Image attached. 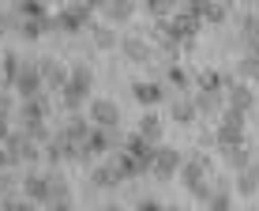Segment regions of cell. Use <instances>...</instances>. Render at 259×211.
<instances>
[{
  "label": "cell",
  "instance_id": "cell-1",
  "mask_svg": "<svg viewBox=\"0 0 259 211\" xmlns=\"http://www.w3.org/2000/svg\"><path fill=\"white\" fill-rule=\"evenodd\" d=\"M210 158L207 155H192V158H184V166H181V185L192 192L199 204H207V200L214 196V185H210Z\"/></svg>",
  "mask_w": 259,
  "mask_h": 211
},
{
  "label": "cell",
  "instance_id": "cell-2",
  "mask_svg": "<svg viewBox=\"0 0 259 211\" xmlns=\"http://www.w3.org/2000/svg\"><path fill=\"white\" fill-rule=\"evenodd\" d=\"M199 15H192V12H177V15H169V19H158V38L165 42V46H188V42H195V34H199Z\"/></svg>",
  "mask_w": 259,
  "mask_h": 211
},
{
  "label": "cell",
  "instance_id": "cell-3",
  "mask_svg": "<svg viewBox=\"0 0 259 211\" xmlns=\"http://www.w3.org/2000/svg\"><path fill=\"white\" fill-rule=\"evenodd\" d=\"M91 91H94V72L87 64H75L64 83V91H60V106H64L68 113H79V106L91 102Z\"/></svg>",
  "mask_w": 259,
  "mask_h": 211
},
{
  "label": "cell",
  "instance_id": "cell-4",
  "mask_svg": "<svg viewBox=\"0 0 259 211\" xmlns=\"http://www.w3.org/2000/svg\"><path fill=\"white\" fill-rule=\"evenodd\" d=\"M124 144V139L117 136V132H109V128H91V136H87L83 139V147H79V162H83V166H91L94 162V158H102V155H109L113 151V147H120Z\"/></svg>",
  "mask_w": 259,
  "mask_h": 211
},
{
  "label": "cell",
  "instance_id": "cell-5",
  "mask_svg": "<svg viewBox=\"0 0 259 211\" xmlns=\"http://www.w3.org/2000/svg\"><path fill=\"white\" fill-rule=\"evenodd\" d=\"M87 26H91V8H87L83 0L64 4L57 15H53V30H57V34H83Z\"/></svg>",
  "mask_w": 259,
  "mask_h": 211
},
{
  "label": "cell",
  "instance_id": "cell-6",
  "mask_svg": "<svg viewBox=\"0 0 259 211\" xmlns=\"http://www.w3.org/2000/svg\"><path fill=\"white\" fill-rule=\"evenodd\" d=\"M214 144H218L222 151H229V147H240V144H244V113L222 110V121H218V128H214Z\"/></svg>",
  "mask_w": 259,
  "mask_h": 211
},
{
  "label": "cell",
  "instance_id": "cell-7",
  "mask_svg": "<svg viewBox=\"0 0 259 211\" xmlns=\"http://www.w3.org/2000/svg\"><path fill=\"white\" fill-rule=\"evenodd\" d=\"M8 151H12L15 158V166H34V162H46V155H41V144H34L30 136L19 128V132H12V139H8Z\"/></svg>",
  "mask_w": 259,
  "mask_h": 211
},
{
  "label": "cell",
  "instance_id": "cell-8",
  "mask_svg": "<svg viewBox=\"0 0 259 211\" xmlns=\"http://www.w3.org/2000/svg\"><path fill=\"white\" fill-rule=\"evenodd\" d=\"M12 91L19 94V98H38V94H46V79H41V64L38 60H23L19 79H15Z\"/></svg>",
  "mask_w": 259,
  "mask_h": 211
},
{
  "label": "cell",
  "instance_id": "cell-9",
  "mask_svg": "<svg viewBox=\"0 0 259 211\" xmlns=\"http://www.w3.org/2000/svg\"><path fill=\"white\" fill-rule=\"evenodd\" d=\"M41 155H46V166H53V170H57V166H64V162H79V144H71L68 136H53L46 147H41Z\"/></svg>",
  "mask_w": 259,
  "mask_h": 211
},
{
  "label": "cell",
  "instance_id": "cell-10",
  "mask_svg": "<svg viewBox=\"0 0 259 211\" xmlns=\"http://www.w3.org/2000/svg\"><path fill=\"white\" fill-rule=\"evenodd\" d=\"M53 185H57V173H38V170H30V173L23 178V196L34 200V204H49V200H53Z\"/></svg>",
  "mask_w": 259,
  "mask_h": 211
},
{
  "label": "cell",
  "instance_id": "cell-11",
  "mask_svg": "<svg viewBox=\"0 0 259 211\" xmlns=\"http://www.w3.org/2000/svg\"><path fill=\"white\" fill-rule=\"evenodd\" d=\"M181 166H184V155L177 151V147H165V144H158L154 166H150V173H154L158 181H169V178H177V173H181Z\"/></svg>",
  "mask_w": 259,
  "mask_h": 211
},
{
  "label": "cell",
  "instance_id": "cell-12",
  "mask_svg": "<svg viewBox=\"0 0 259 211\" xmlns=\"http://www.w3.org/2000/svg\"><path fill=\"white\" fill-rule=\"evenodd\" d=\"M132 98H136L143 110H154V106H162L169 98V91L158 79H136V83H132Z\"/></svg>",
  "mask_w": 259,
  "mask_h": 211
},
{
  "label": "cell",
  "instance_id": "cell-13",
  "mask_svg": "<svg viewBox=\"0 0 259 211\" xmlns=\"http://www.w3.org/2000/svg\"><path fill=\"white\" fill-rule=\"evenodd\" d=\"M15 121H19L23 128L46 125V121H49V102H46V94H38V98H23L19 110H15Z\"/></svg>",
  "mask_w": 259,
  "mask_h": 211
},
{
  "label": "cell",
  "instance_id": "cell-14",
  "mask_svg": "<svg viewBox=\"0 0 259 211\" xmlns=\"http://www.w3.org/2000/svg\"><path fill=\"white\" fill-rule=\"evenodd\" d=\"M120 151H128V155L143 166V173H150V166H154V155H158V144H150V139H143L139 132H132V136H124Z\"/></svg>",
  "mask_w": 259,
  "mask_h": 211
},
{
  "label": "cell",
  "instance_id": "cell-15",
  "mask_svg": "<svg viewBox=\"0 0 259 211\" xmlns=\"http://www.w3.org/2000/svg\"><path fill=\"white\" fill-rule=\"evenodd\" d=\"M91 125L117 132L120 128V106L113 98H91Z\"/></svg>",
  "mask_w": 259,
  "mask_h": 211
},
{
  "label": "cell",
  "instance_id": "cell-16",
  "mask_svg": "<svg viewBox=\"0 0 259 211\" xmlns=\"http://www.w3.org/2000/svg\"><path fill=\"white\" fill-rule=\"evenodd\" d=\"M255 106V94H252V87L248 83H229L226 87V110H233V113H248Z\"/></svg>",
  "mask_w": 259,
  "mask_h": 211
},
{
  "label": "cell",
  "instance_id": "cell-17",
  "mask_svg": "<svg viewBox=\"0 0 259 211\" xmlns=\"http://www.w3.org/2000/svg\"><path fill=\"white\" fill-rule=\"evenodd\" d=\"M124 178H120V170L113 162H98L91 166V189H102V192H109V189H120Z\"/></svg>",
  "mask_w": 259,
  "mask_h": 211
},
{
  "label": "cell",
  "instance_id": "cell-18",
  "mask_svg": "<svg viewBox=\"0 0 259 211\" xmlns=\"http://www.w3.org/2000/svg\"><path fill=\"white\" fill-rule=\"evenodd\" d=\"M169 117H173L181 128H192L195 121H199V110H195L192 94H177V98L169 102Z\"/></svg>",
  "mask_w": 259,
  "mask_h": 211
},
{
  "label": "cell",
  "instance_id": "cell-19",
  "mask_svg": "<svg viewBox=\"0 0 259 211\" xmlns=\"http://www.w3.org/2000/svg\"><path fill=\"white\" fill-rule=\"evenodd\" d=\"M38 64H41V79H46V87H53V91H64V83H68L71 68L57 64V60H53V57H41Z\"/></svg>",
  "mask_w": 259,
  "mask_h": 211
},
{
  "label": "cell",
  "instance_id": "cell-20",
  "mask_svg": "<svg viewBox=\"0 0 259 211\" xmlns=\"http://www.w3.org/2000/svg\"><path fill=\"white\" fill-rule=\"evenodd\" d=\"M91 117H83V113H71V117L64 121V128H60V136H68L71 139V144H79V147H83V139L87 136H91Z\"/></svg>",
  "mask_w": 259,
  "mask_h": 211
},
{
  "label": "cell",
  "instance_id": "cell-21",
  "mask_svg": "<svg viewBox=\"0 0 259 211\" xmlns=\"http://www.w3.org/2000/svg\"><path fill=\"white\" fill-rule=\"evenodd\" d=\"M165 87H169V91L188 94V91H195V79H192V72L184 64H169L165 68Z\"/></svg>",
  "mask_w": 259,
  "mask_h": 211
},
{
  "label": "cell",
  "instance_id": "cell-22",
  "mask_svg": "<svg viewBox=\"0 0 259 211\" xmlns=\"http://www.w3.org/2000/svg\"><path fill=\"white\" fill-rule=\"evenodd\" d=\"M222 158H226V166L233 173H240V170H248V166L255 162V151L248 144H240V147H229V151H222Z\"/></svg>",
  "mask_w": 259,
  "mask_h": 211
},
{
  "label": "cell",
  "instance_id": "cell-23",
  "mask_svg": "<svg viewBox=\"0 0 259 211\" xmlns=\"http://www.w3.org/2000/svg\"><path fill=\"white\" fill-rule=\"evenodd\" d=\"M102 15H105V23H128L136 15V0H109L102 8Z\"/></svg>",
  "mask_w": 259,
  "mask_h": 211
},
{
  "label": "cell",
  "instance_id": "cell-24",
  "mask_svg": "<svg viewBox=\"0 0 259 211\" xmlns=\"http://www.w3.org/2000/svg\"><path fill=\"white\" fill-rule=\"evenodd\" d=\"M139 136L143 139H150V144H162V117H158L154 110H143V117H139Z\"/></svg>",
  "mask_w": 259,
  "mask_h": 211
},
{
  "label": "cell",
  "instance_id": "cell-25",
  "mask_svg": "<svg viewBox=\"0 0 259 211\" xmlns=\"http://www.w3.org/2000/svg\"><path fill=\"white\" fill-rule=\"evenodd\" d=\"M120 53L132 60V64H150V46L139 38H120Z\"/></svg>",
  "mask_w": 259,
  "mask_h": 211
},
{
  "label": "cell",
  "instance_id": "cell-26",
  "mask_svg": "<svg viewBox=\"0 0 259 211\" xmlns=\"http://www.w3.org/2000/svg\"><path fill=\"white\" fill-rule=\"evenodd\" d=\"M229 83H233V79H226L222 72H214V68H210V72H199V76H195V91H218V94H226Z\"/></svg>",
  "mask_w": 259,
  "mask_h": 211
},
{
  "label": "cell",
  "instance_id": "cell-27",
  "mask_svg": "<svg viewBox=\"0 0 259 211\" xmlns=\"http://www.w3.org/2000/svg\"><path fill=\"white\" fill-rule=\"evenodd\" d=\"M49 30H53V15L49 19H23L19 23V38L23 42H38L41 34H49Z\"/></svg>",
  "mask_w": 259,
  "mask_h": 211
},
{
  "label": "cell",
  "instance_id": "cell-28",
  "mask_svg": "<svg viewBox=\"0 0 259 211\" xmlns=\"http://www.w3.org/2000/svg\"><path fill=\"white\" fill-rule=\"evenodd\" d=\"M192 102H195V110H199V113H218L222 106H226V94H218V91H195Z\"/></svg>",
  "mask_w": 259,
  "mask_h": 211
},
{
  "label": "cell",
  "instance_id": "cell-29",
  "mask_svg": "<svg viewBox=\"0 0 259 211\" xmlns=\"http://www.w3.org/2000/svg\"><path fill=\"white\" fill-rule=\"evenodd\" d=\"M233 189L240 192V196H255V192H259V170H255V166L240 170L237 178H233Z\"/></svg>",
  "mask_w": 259,
  "mask_h": 211
},
{
  "label": "cell",
  "instance_id": "cell-30",
  "mask_svg": "<svg viewBox=\"0 0 259 211\" xmlns=\"http://www.w3.org/2000/svg\"><path fill=\"white\" fill-rule=\"evenodd\" d=\"M207 211H233V189L226 181L214 185V196L207 200Z\"/></svg>",
  "mask_w": 259,
  "mask_h": 211
},
{
  "label": "cell",
  "instance_id": "cell-31",
  "mask_svg": "<svg viewBox=\"0 0 259 211\" xmlns=\"http://www.w3.org/2000/svg\"><path fill=\"white\" fill-rule=\"evenodd\" d=\"M237 76L240 83H259V53H244L237 60Z\"/></svg>",
  "mask_w": 259,
  "mask_h": 211
},
{
  "label": "cell",
  "instance_id": "cell-32",
  "mask_svg": "<svg viewBox=\"0 0 259 211\" xmlns=\"http://www.w3.org/2000/svg\"><path fill=\"white\" fill-rule=\"evenodd\" d=\"M49 211H75V200H71V189L64 181L57 178V185H53V200H49Z\"/></svg>",
  "mask_w": 259,
  "mask_h": 211
},
{
  "label": "cell",
  "instance_id": "cell-33",
  "mask_svg": "<svg viewBox=\"0 0 259 211\" xmlns=\"http://www.w3.org/2000/svg\"><path fill=\"white\" fill-rule=\"evenodd\" d=\"M113 166L120 170V178H124V181L143 178V166H139V162H136V158H132L128 151H117V155H113Z\"/></svg>",
  "mask_w": 259,
  "mask_h": 211
},
{
  "label": "cell",
  "instance_id": "cell-34",
  "mask_svg": "<svg viewBox=\"0 0 259 211\" xmlns=\"http://www.w3.org/2000/svg\"><path fill=\"white\" fill-rule=\"evenodd\" d=\"M15 15H19V23L23 19H49L41 0H15Z\"/></svg>",
  "mask_w": 259,
  "mask_h": 211
},
{
  "label": "cell",
  "instance_id": "cell-35",
  "mask_svg": "<svg viewBox=\"0 0 259 211\" xmlns=\"http://www.w3.org/2000/svg\"><path fill=\"white\" fill-rule=\"evenodd\" d=\"M226 15H229L226 0H210V4H203V8H199V19H203V23H210V26L226 23Z\"/></svg>",
  "mask_w": 259,
  "mask_h": 211
},
{
  "label": "cell",
  "instance_id": "cell-36",
  "mask_svg": "<svg viewBox=\"0 0 259 211\" xmlns=\"http://www.w3.org/2000/svg\"><path fill=\"white\" fill-rule=\"evenodd\" d=\"M0 68H4V87H15V79H19V68H23V57L8 49L4 57H0Z\"/></svg>",
  "mask_w": 259,
  "mask_h": 211
},
{
  "label": "cell",
  "instance_id": "cell-37",
  "mask_svg": "<svg viewBox=\"0 0 259 211\" xmlns=\"http://www.w3.org/2000/svg\"><path fill=\"white\" fill-rule=\"evenodd\" d=\"M91 34H94V46H98V49H117V46H120V38L113 34V26H109V23L91 26Z\"/></svg>",
  "mask_w": 259,
  "mask_h": 211
},
{
  "label": "cell",
  "instance_id": "cell-38",
  "mask_svg": "<svg viewBox=\"0 0 259 211\" xmlns=\"http://www.w3.org/2000/svg\"><path fill=\"white\" fill-rule=\"evenodd\" d=\"M139 4H143V12L154 15V19H169L173 8H177V0H139Z\"/></svg>",
  "mask_w": 259,
  "mask_h": 211
},
{
  "label": "cell",
  "instance_id": "cell-39",
  "mask_svg": "<svg viewBox=\"0 0 259 211\" xmlns=\"http://www.w3.org/2000/svg\"><path fill=\"white\" fill-rule=\"evenodd\" d=\"M0 211H34V200H26V196H8L4 204H0Z\"/></svg>",
  "mask_w": 259,
  "mask_h": 211
},
{
  "label": "cell",
  "instance_id": "cell-40",
  "mask_svg": "<svg viewBox=\"0 0 259 211\" xmlns=\"http://www.w3.org/2000/svg\"><path fill=\"white\" fill-rule=\"evenodd\" d=\"M15 110H19V106L12 102V91H4V87H0V117H12Z\"/></svg>",
  "mask_w": 259,
  "mask_h": 211
},
{
  "label": "cell",
  "instance_id": "cell-41",
  "mask_svg": "<svg viewBox=\"0 0 259 211\" xmlns=\"http://www.w3.org/2000/svg\"><path fill=\"white\" fill-rule=\"evenodd\" d=\"M12 166H15V158H12V151H8V147L0 144V173H8V170H12Z\"/></svg>",
  "mask_w": 259,
  "mask_h": 211
},
{
  "label": "cell",
  "instance_id": "cell-42",
  "mask_svg": "<svg viewBox=\"0 0 259 211\" xmlns=\"http://www.w3.org/2000/svg\"><path fill=\"white\" fill-rule=\"evenodd\" d=\"M12 139V117H0V144Z\"/></svg>",
  "mask_w": 259,
  "mask_h": 211
},
{
  "label": "cell",
  "instance_id": "cell-43",
  "mask_svg": "<svg viewBox=\"0 0 259 211\" xmlns=\"http://www.w3.org/2000/svg\"><path fill=\"white\" fill-rule=\"evenodd\" d=\"M8 189H12V178H8V173H0V204L8 200Z\"/></svg>",
  "mask_w": 259,
  "mask_h": 211
},
{
  "label": "cell",
  "instance_id": "cell-44",
  "mask_svg": "<svg viewBox=\"0 0 259 211\" xmlns=\"http://www.w3.org/2000/svg\"><path fill=\"white\" fill-rule=\"evenodd\" d=\"M83 4H87V8H91V12H94V8H98V12H102V8H105V4H109V0H83Z\"/></svg>",
  "mask_w": 259,
  "mask_h": 211
},
{
  "label": "cell",
  "instance_id": "cell-45",
  "mask_svg": "<svg viewBox=\"0 0 259 211\" xmlns=\"http://www.w3.org/2000/svg\"><path fill=\"white\" fill-rule=\"evenodd\" d=\"M102 211H124V207H120V204H105Z\"/></svg>",
  "mask_w": 259,
  "mask_h": 211
},
{
  "label": "cell",
  "instance_id": "cell-46",
  "mask_svg": "<svg viewBox=\"0 0 259 211\" xmlns=\"http://www.w3.org/2000/svg\"><path fill=\"white\" fill-rule=\"evenodd\" d=\"M165 211H184L181 204H165Z\"/></svg>",
  "mask_w": 259,
  "mask_h": 211
},
{
  "label": "cell",
  "instance_id": "cell-47",
  "mask_svg": "<svg viewBox=\"0 0 259 211\" xmlns=\"http://www.w3.org/2000/svg\"><path fill=\"white\" fill-rule=\"evenodd\" d=\"M252 166H255V170H259V151H255V162H252Z\"/></svg>",
  "mask_w": 259,
  "mask_h": 211
},
{
  "label": "cell",
  "instance_id": "cell-48",
  "mask_svg": "<svg viewBox=\"0 0 259 211\" xmlns=\"http://www.w3.org/2000/svg\"><path fill=\"white\" fill-rule=\"evenodd\" d=\"M255 15H259V0H255Z\"/></svg>",
  "mask_w": 259,
  "mask_h": 211
},
{
  "label": "cell",
  "instance_id": "cell-49",
  "mask_svg": "<svg viewBox=\"0 0 259 211\" xmlns=\"http://www.w3.org/2000/svg\"><path fill=\"white\" fill-rule=\"evenodd\" d=\"M41 4H49V0H41Z\"/></svg>",
  "mask_w": 259,
  "mask_h": 211
},
{
  "label": "cell",
  "instance_id": "cell-50",
  "mask_svg": "<svg viewBox=\"0 0 259 211\" xmlns=\"http://www.w3.org/2000/svg\"><path fill=\"white\" fill-rule=\"evenodd\" d=\"M226 4H229V0H226Z\"/></svg>",
  "mask_w": 259,
  "mask_h": 211
}]
</instances>
